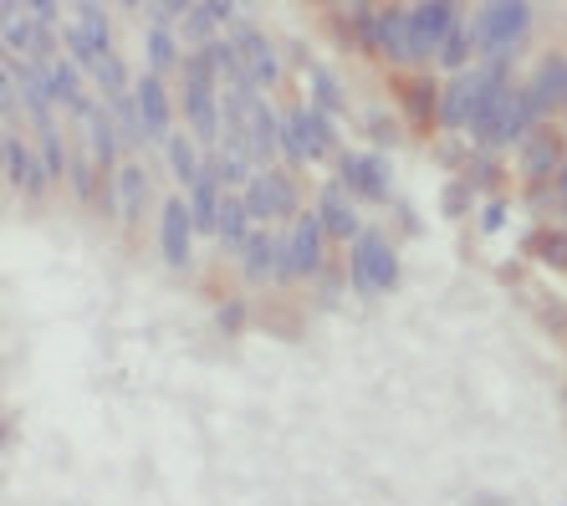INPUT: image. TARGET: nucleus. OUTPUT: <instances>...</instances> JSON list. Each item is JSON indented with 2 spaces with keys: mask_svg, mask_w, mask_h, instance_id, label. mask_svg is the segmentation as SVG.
<instances>
[{
  "mask_svg": "<svg viewBox=\"0 0 567 506\" xmlns=\"http://www.w3.org/2000/svg\"><path fill=\"white\" fill-rule=\"evenodd\" d=\"M399 128L404 118H373V144H399Z\"/></svg>",
  "mask_w": 567,
  "mask_h": 506,
  "instance_id": "nucleus-41",
  "label": "nucleus"
},
{
  "mask_svg": "<svg viewBox=\"0 0 567 506\" xmlns=\"http://www.w3.org/2000/svg\"><path fill=\"white\" fill-rule=\"evenodd\" d=\"M0 78H6V87L21 97V113L31 118V134L62 123V113H56V103H52V87H47V68L21 62V56H6V62H0Z\"/></svg>",
  "mask_w": 567,
  "mask_h": 506,
  "instance_id": "nucleus-13",
  "label": "nucleus"
},
{
  "mask_svg": "<svg viewBox=\"0 0 567 506\" xmlns=\"http://www.w3.org/2000/svg\"><path fill=\"white\" fill-rule=\"evenodd\" d=\"M506 215H512V200H506V195L486 200V205H481V230H486V236H496V230L506 226Z\"/></svg>",
  "mask_w": 567,
  "mask_h": 506,
  "instance_id": "nucleus-39",
  "label": "nucleus"
},
{
  "mask_svg": "<svg viewBox=\"0 0 567 506\" xmlns=\"http://www.w3.org/2000/svg\"><path fill=\"white\" fill-rule=\"evenodd\" d=\"M225 37L236 41V52H240V62H246V78L261 87L266 97L281 87V78H287V62H281V47L271 41V31H261L251 21V16H240L236 27L225 31Z\"/></svg>",
  "mask_w": 567,
  "mask_h": 506,
  "instance_id": "nucleus-9",
  "label": "nucleus"
},
{
  "mask_svg": "<svg viewBox=\"0 0 567 506\" xmlns=\"http://www.w3.org/2000/svg\"><path fill=\"white\" fill-rule=\"evenodd\" d=\"M461 0H414L410 6V31H414V72H435L440 52H445L450 31L465 21Z\"/></svg>",
  "mask_w": 567,
  "mask_h": 506,
  "instance_id": "nucleus-6",
  "label": "nucleus"
},
{
  "mask_svg": "<svg viewBox=\"0 0 567 506\" xmlns=\"http://www.w3.org/2000/svg\"><path fill=\"white\" fill-rule=\"evenodd\" d=\"M66 118L62 123H52V128H37V154H41V164H47V179H52L56 189L66 185V174H72V144H66Z\"/></svg>",
  "mask_w": 567,
  "mask_h": 506,
  "instance_id": "nucleus-28",
  "label": "nucleus"
},
{
  "mask_svg": "<svg viewBox=\"0 0 567 506\" xmlns=\"http://www.w3.org/2000/svg\"><path fill=\"white\" fill-rule=\"evenodd\" d=\"M0 41H6V56H21V62H37V68H52L62 56V31L37 27L21 0L0 6Z\"/></svg>",
  "mask_w": 567,
  "mask_h": 506,
  "instance_id": "nucleus-8",
  "label": "nucleus"
},
{
  "mask_svg": "<svg viewBox=\"0 0 567 506\" xmlns=\"http://www.w3.org/2000/svg\"><path fill=\"white\" fill-rule=\"evenodd\" d=\"M527 251L537 256L542 267L567 271V230H563V226H547V230H537V236L527 240Z\"/></svg>",
  "mask_w": 567,
  "mask_h": 506,
  "instance_id": "nucleus-33",
  "label": "nucleus"
},
{
  "mask_svg": "<svg viewBox=\"0 0 567 506\" xmlns=\"http://www.w3.org/2000/svg\"><path fill=\"white\" fill-rule=\"evenodd\" d=\"M532 27H537V6H527V0H486V6H475L471 11L475 62H516Z\"/></svg>",
  "mask_w": 567,
  "mask_h": 506,
  "instance_id": "nucleus-2",
  "label": "nucleus"
},
{
  "mask_svg": "<svg viewBox=\"0 0 567 506\" xmlns=\"http://www.w3.org/2000/svg\"><path fill=\"white\" fill-rule=\"evenodd\" d=\"M154 200V174H148L144 159H123L118 169V210H123V226H138Z\"/></svg>",
  "mask_w": 567,
  "mask_h": 506,
  "instance_id": "nucleus-23",
  "label": "nucleus"
},
{
  "mask_svg": "<svg viewBox=\"0 0 567 506\" xmlns=\"http://www.w3.org/2000/svg\"><path fill=\"white\" fill-rule=\"evenodd\" d=\"M440 87H445V78H435V72H410V78L399 82V118H404V128H414V134H440Z\"/></svg>",
  "mask_w": 567,
  "mask_h": 506,
  "instance_id": "nucleus-18",
  "label": "nucleus"
},
{
  "mask_svg": "<svg viewBox=\"0 0 567 506\" xmlns=\"http://www.w3.org/2000/svg\"><path fill=\"white\" fill-rule=\"evenodd\" d=\"M195 0H148V6H138V16H144V31H179L185 27V16Z\"/></svg>",
  "mask_w": 567,
  "mask_h": 506,
  "instance_id": "nucleus-35",
  "label": "nucleus"
},
{
  "mask_svg": "<svg viewBox=\"0 0 567 506\" xmlns=\"http://www.w3.org/2000/svg\"><path fill=\"white\" fill-rule=\"evenodd\" d=\"M302 87H307V103L322 107V113H332V118H343L348 113V93H343V82H338V72L322 68V62H307L302 68Z\"/></svg>",
  "mask_w": 567,
  "mask_h": 506,
  "instance_id": "nucleus-24",
  "label": "nucleus"
},
{
  "mask_svg": "<svg viewBox=\"0 0 567 506\" xmlns=\"http://www.w3.org/2000/svg\"><path fill=\"white\" fill-rule=\"evenodd\" d=\"M343 271H348V287H353L358 297H389V292H399V281H404L399 240L389 236V230L369 226L343 251Z\"/></svg>",
  "mask_w": 567,
  "mask_h": 506,
  "instance_id": "nucleus-3",
  "label": "nucleus"
},
{
  "mask_svg": "<svg viewBox=\"0 0 567 506\" xmlns=\"http://www.w3.org/2000/svg\"><path fill=\"white\" fill-rule=\"evenodd\" d=\"M287 251H291V271H297V281H317L332 267V251H338V246L328 240V226H322V215H317L312 205L287 226Z\"/></svg>",
  "mask_w": 567,
  "mask_h": 506,
  "instance_id": "nucleus-12",
  "label": "nucleus"
},
{
  "mask_svg": "<svg viewBox=\"0 0 567 506\" xmlns=\"http://www.w3.org/2000/svg\"><path fill=\"white\" fill-rule=\"evenodd\" d=\"M72 21H78V27L87 31V41L97 47V56L118 52V47H113V31H118V27H113V11H107V6H97V0H78Z\"/></svg>",
  "mask_w": 567,
  "mask_h": 506,
  "instance_id": "nucleus-31",
  "label": "nucleus"
},
{
  "mask_svg": "<svg viewBox=\"0 0 567 506\" xmlns=\"http://www.w3.org/2000/svg\"><path fill=\"white\" fill-rule=\"evenodd\" d=\"M373 56H383L394 72H414V31L410 6H379V31H373Z\"/></svg>",
  "mask_w": 567,
  "mask_h": 506,
  "instance_id": "nucleus-19",
  "label": "nucleus"
},
{
  "mask_svg": "<svg viewBox=\"0 0 567 506\" xmlns=\"http://www.w3.org/2000/svg\"><path fill=\"white\" fill-rule=\"evenodd\" d=\"M87 82H93V93L103 97V103H113V97H128L133 93V72H128V62H123V52H107V56H97V68L87 72Z\"/></svg>",
  "mask_w": 567,
  "mask_h": 506,
  "instance_id": "nucleus-29",
  "label": "nucleus"
},
{
  "mask_svg": "<svg viewBox=\"0 0 567 506\" xmlns=\"http://www.w3.org/2000/svg\"><path fill=\"white\" fill-rule=\"evenodd\" d=\"M471 205H475V189L465 185V174H461V179H450V189H445V215H450V220H455V215H465Z\"/></svg>",
  "mask_w": 567,
  "mask_h": 506,
  "instance_id": "nucleus-38",
  "label": "nucleus"
},
{
  "mask_svg": "<svg viewBox=\"0 0 567 506\" xmlns=\"http://www.w3.org/2000/svg\"><path fill=\"white\" fill-rule=\"evenodd\" d=\"M246 128H251V159H256V169H277V164H281V107L271 103V97H256Z\"/></svg>",
  "mask_w": 567,
  "mask_h": 506,
  "instance_id": "nucleus-21",
  "label": "nucleus"
},
{
  "mask_svg": "<svg viewBox=\"0 0 567 506\" xmlns=\"http://www.w3.org/2000/svg\"><path fill=\"white\" fill-rule=\"evenodd\" d=\"M343 148H348L343 128H338L332 113L312 107L307 97H291V103L281 107V164H287L291 174L312 169V164H338Z\"/></svg>",
  "mask_w": 567,
  "mask_h": 506,
  "instance_id": "nucleus-1",
  "label": "nucleus"
},
{
  "mask_svg": "<svg viewBox=\"0 0 567 506\" xmlns=\"http://www.w3.org/2000/svg\"><path fill=\"white\" fill-rule=\"evenodd\" d=\"M236 267L246 277V287H271L277 281V230H256Z\"/></svg>",
  "mask_w": 567,
  "mask_h": 506,
  "instance_id": "nucleus-26",
  "label": "nucleus"
},
{
  "mask_svg": "<svg viewBox=\"0 0 567 506\" xmlns=\"http://www.w3.org/2000/svg\"><path fill=\"white\" fill-rule=\"evenodd\" d=\"M164 169H169V179L179 185V195H189V189L205 179V148L195 144L189 128H179V134L164 144Z\"/></svg>",
  "mask_w": 567,
  "mask_h": 506,
  "instance_id": "nucleus-22",
  "label": "nucleus"
},
{
  "mask_svg": "<svg viewBox=\"0 0 567 506\" xmlns=\"http://www.w3.org/2000/svg\"><path fill=\"white\" fill-rule=\"evenodd\" d=\"M220 21L210 16V0H195L185 16V27H179V41H185V52H195V47H210V41H220Z\"/></svg>",
  "mask_w": 567,
  "mask_h": 506,
  "instance_id": "nucleus-32",
  "label": "nucleus"
},
{
  "mask_svg": "<svg viewBox=\"0 0 567 506\" xmlns=\"http://www.w3.org/2000/svg\"><path fill=\"white\" fill-rule=\"evenodd\" d=\"M486 78H491V72L481 68V62H475L471 72L445 78V87H440V134H445V138H465L475 103H481V93H486Z\"/></svg>",
  "mask_w": 567,
  "mask_h": 506,
  "instance_id": "nucleus-16",
  "label": "nucleus"
},
{
  "mask_svg": "<svg viewBox=\"0 0 567 506\" xmlns=\"http://www.w3.org/2000/svg\"><path fill=\"white\" fill-rule=\"evenodd\" d=\"M62 52L72 56V62H78L82 72H93V68H97V47L87 41V31H82L78 21H66V27H62Z\"/></svg>",
  "mask_w": 567,
  "mask_h": 506,
  "instance_id": "nucleus-36",
  "label": "nucleus"
},
{
  "mask_svg": "<svg viewBox=\"0 0 567 506\" xmlns=\"http://www.w3.org/2000/svg\"><path fill=\"white\" fill-rule=\"evenodd\" d=\"M246 210H251L256 230H287L291 220L307 210L297 174H291L287 164H277V169H256V179L246 185Z\"/></svg>",
  "mask_w": 567,
  "mask_h": 506,
  "instance_id": "nucleus-4",
  "label": "nucleus"
},
{
  "mask_svg": "<svg viewBox=\"0 0 567 506\" xmlns=\"http://www.w3.org/2000/svg\"><path fill=\"white\" fill-rule=\"evenodd\" d=\"M465 185H471L475 195L496 200V185H502V159H496V154H471V159H465Z\"/></svg>",
  "mask_w": 567,
  "mask_h": 506,
  "instance_id": "nucleus-34",
  "label": "nucleus"
},
{
  "mask_svg": "<svg viewBox=\"0 0 567 506\" xmlns=\"http://www.w3.org/2000/svg\"><path fill=\"white\" fill-rule=\"evenodd\" d=\"M312 210L322 215V226H328V240L332 246H353L363 230H369V220H363V210H358V200L348 195L338 179H322L312 195Z\"/></svg>",
  "mask_w": 567,
  "mask_h": 506,
  "instance_id": "nucleus-17",
  "label": "nucleus"
},
{
  "mask_svg": "<svg viewBox=\"0 0 567 506\" xmlns=\"http://www.w3.org/2000/svg\"><path fill=\"white\" fill-rule=\"evenodd\" d=\"M179 118L195 134L205 154H220L225 144V107H220V82L210 78H179Z\"/></svg>",
  "mask_w": 567,
  "mask_h": 506,
  "instance_id": "nucleus-7",
  "label": "nucleus"
},
{
  "mask_svg": "<svg viewBox=\"0 0 567 506\" xmlns=\"http://www.w3.org/2000/svg\"><path fill=\"white\" fill-rule=\"evenodd\" d=\"M567 164V134L557 123H542L527 144L516 148V169H522V185H557V174Z\"/></svg>",
  "mask_w": 567,
  "mask_h": 506,
  "instance_id": "nucleus-15",
  "label": "nucleus"
},
{
  "mask_svg": "<svg viewBox=\"0 0 567 506\" xmlns=\"http://www.w3.org/2000/svg\"><path fill=\"white\" fill-rule=\"evenodd\" d=\"M158 256L169 271H189L195 267V215H189V195H169L158 205Z\"/></svg>",
  "mask_w": 567,
  "mask_h": 506,
  "instance_id": "nucleus-14",
  "label": "nucleus"
},
{
  "mask_svg": "<svg viewBox=\"0 0 567 506\" xmlns=\"http://www.w3.org/2000/svg\"><path fill=\"white\" fill-rule=\"evenodd\" d=\"M185 68V41H179V31H144V72H154V78H174V72Z\"/></svg>",
  "mask_w": 567,
  "mask_h": 506,
  "instance_id": "nucleus-27",
  "label": "nucleus"
},
{
  "mask_svg": "<svg viewBox=\"0 0 567 506\" xmlns=\"http://www.w3.org/2000/svg\"><path fill=\"white\" fill-rule=\"evenodd\" d=\"M133 103H138V118H144L148 148H164L174 134H179V93L169 87V78L138 72V82H133Z\"/></svg>",
  "mask_w": 567,
  "mask_h": 506,
  "instance_id": "nucleus-11",
  "label": "nucleus"
},
{
  "mask_svg": "<svg viewBox=\"0 0 567 506\" xmlns=\"http://www.w3.org/2000/svg\"><path fill=\"white\" fill-rule=\"evenodd\" d=\"M220 185H215L210 174L199 179L195 189H189V215H195V236L199 240H215V226H220Z\"/></svg>",
  "mask_w": 567,
  "mask_h": 506,
  "instance_id": "nucleus-30",
  "label": "nucleus"
},
{
  "mask_svg": "<svg viewBox=\"0 0 567 506\" xmlns=\"http://www.w3.org/2000/svg\"><path fill=\"white\" fill-rule=\"evenodd\" d=\"M343 281H348V271H343V261H332L322 277H317V292H322V302H338V292H343Z\"/></svg>",
  "mask_w": 567,
  "mask_h": 506,
  "instance_id": "nucleus-40",
  "label": "nucleus"
},
{
  "mask_svg": "<svg viewBox=\"0 0 567 506\" xmlns=\"http://www.w3.org/2000/svg\"><path fill=\"white\" fill-rule=\"evenodd\" d=\"M332 179H338L358 205H389L394 200V159H389L383 148H343Z\"/></svg>",
  "mask_w": 567,
  "mask_h": 506,
  "instance_id": "nucleus-5",
  "label": "nucleus"
},
{
  "mask_svg": "<svg viewBox=\"0 0 567 506\" xmlns=\"http://www.w3.org/2000/svg\"><path fill=\"white\" fill-rule=\"evenodd\" d=\"M246 297H225L220 307H215V333H225V338H236V333H246Z\"/></svg>",
  "mask_w": 567,
  "mask_h": 506,
  "instance_id": "nucleus-37",
  "label": "nucleus"
},
{
  "mask_svg": "<svg viewBox=\"0 0 567 506\" xmlns=\"http://www.w3.org/2000/svg\"><path fill=\"white\" fill-rule=\"evenodd\" d=\"M47 87H52V103H56V113H72V107L82 103V97H87V72L78 68V62H72V56H56L52 68H47Z\"/></svg>",
  "mask_w": 567,
  "mask_h": 506,
  "instance_id": "nucleus-25",
  "label": "nucleus"
},
{
  "mask_svg": "<svg viewBox=\"0 0 567 506\" xmlns=\"http://www.w3.org/2000/svg\"><path fill=\"white\" fill-rule=\"evenodd\" d=\"M522 82H527V93L537 97L547 123H553V113H567V52H547Z\"/></svg>",
  "mask_w": 567,
  "mask_h": 506,
  "instance_id": "nucleus-20",
  "label": "nucleus"
},
{
  "mask_svg": "<svg viewBox=\"0 0 567 506\" xmlns=\"http://www.w3.org/2000/svg\"><path fill=\"white\" fill-rule=\"evenodd\" d=\"M0 164H6V185H11L16 195H27L31 205H41L56 189L37 154V138H27L21 128H6V134H0Z\"/></svg>",
  "mask_w": 567,
  "mask_h": 506,
  "instance_id": "nucleus-10",
  "label": "nucleus"
}]
</instances>
